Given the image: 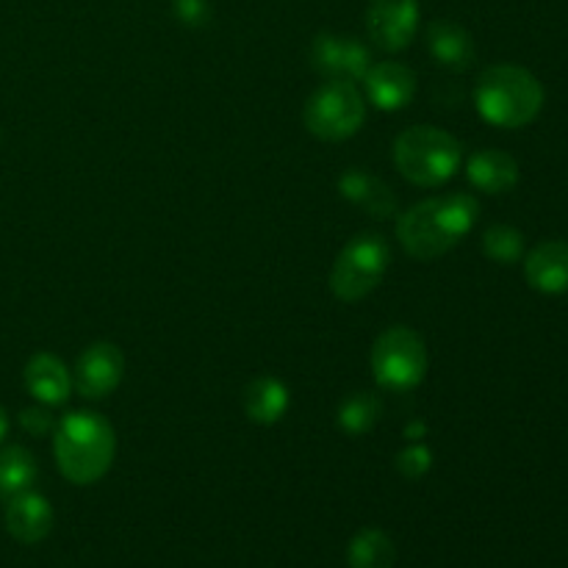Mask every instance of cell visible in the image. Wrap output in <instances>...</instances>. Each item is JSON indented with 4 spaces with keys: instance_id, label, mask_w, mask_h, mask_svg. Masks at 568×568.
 <instances>
[{
    "instance_id": "cell-15",
    "label": "cell",
    "mask_w": 568,
    "mask_h": 568,
    "mask_svg": "<svg viewBox=\"0 0 568 568\" xmlns=\"http://www.w3.org/2000/svg\"><path fill=\"white\" fill-rule=\"evenodd\" d=\"M525 277L541 294H568V242H541L525 258Z\"/></svg>"
},
{
    "instance_id": "cell-3",
    "label": "cell",
    "mask_w": 568,
    "mask_h": 568,
    "mask_svg": "<svg viewBox=\"0 0 568 568\" xmlns=\"http://www.w3.org/2000/svg\"><path fill=\"white\" fill-rule=\"evenodd\" d=\"M475 109L494 128H525L541 114L544 87L525 67H486L475 83Z\"/></svg>"
},
{
    "instance_id": "cell-7",
    "label": "cell",
    "mask_w": 568,
    "mask_h": 568,
    "mask_svg": "<svg viewBox=\"0 0 568 568\" xmlns=\"http://www.w3.org/2000/svg\"><path fill=\"white\" fill-rule=\"evenodd\" d=\"M369 361L377 386L394 394L414 392L416 386H422L427 375L425 338L414 327H386L377 336Z\"/></svg>"
},
{
    "instance_id": "cell-26",
    "label": "cell",
    "mask_w": 568,
    "mask_h": 568,
    "mask_svg": "<svg viewBox=\"0 0 568 568\" xmlns=\"http://www.w3.org/2000/svg\"><path fill=\"white\" fill-rule=\"evenodd\" d=\"M427 433V427L422 425V422H410L408 427H405V438H408V442H422V436H425Z\"/></svg>"
},
{
    "instance_id": "cell-20",
    "label": "cell",
    "mask_w": 568,
    "mask_h": 568,
    "mask_svg": "<svg viewBox=\"0 0 568 568\" xmlns=\"http://www.w3.org/2000/svg\"><path fill=\"white\" fill-rule=\"evenodd\" d=\"M37 471V458L26 447L0 449V497L11 499L22 491H31Z\"/></svg>"
},
{
    "instance_id": "cell-16",
    "label": "cell",
    "mask_w": 568,
    "mask_h": 568,
    "mask_svg": "<svg viewBox=\"0 0 568 568\" xmlns=\"http://www.w3.org/2000/svg\"><path fill=\"white\" fill-rule=\"evenodd\" d=\"M427 50L433 61L447 70L464 72L475 64V39L453 20H433L427 28Z\"/></svg>"
},
{
    "instance_id": "cell-6",
    "label": "cell",
    "mask_w": 568,
    "mask_h": 568,
    "mask_svg": "<svg viewBox=\"0 0 568 568\" xmlns=\"http://www.w3.org/2000/svg\"><path fill=\"white\" fill-rule=\"evenodd\" d=\"M366 120V100L353 81L327 78L308 98L303 122L311 136L322 142H344L355 136Z\"/></svg>"
},
{
    "instance_id": "cell-12",
    "label": "cell",
    "mask_w": 568,
    "mask_h": 568,
    "mask_svg": "<svg viewBox=\"0 0 568 568\" xmlns=\"http://www.w3.org/2000/svg\"><path fill=\"white\" fill-rule=\"evenodd\" d=\"M53 505L37 491H22L6 505V530L20 544H39L53 530Z\"/></svg>"
},
{
    "instance_id": "cell-5",
    "label": "cell",
    "mask_w": 568,
    "mask_h": 568,
    "mask_svg": "<svg viewBox=\"0 0 568 568\" xmlns=\"http://www.w3.org/2000/svg\"><path fill=\"white\" fill-rule=\"evenodd\" d=\"M392 250L381 233H358L344 244L331 270V292L342 303H361L386 277Z\"/></svg>"
},
{
    "instance_id": "cell-14",
    "label": "cell",
    "mask_w": 568,
    "mask_h": 568,
    "mask_svg": "<svg viewBox=\"0 0 568 568\" xmlns=\"http://www.w3.org/2000/svg\"><path fill=\"white\" fill-rule=\"evenodd\" d=\"M338 192H342L344 200L364 209L375 220H392V216H397L399 205L394 192L388 189V183L372 175V172L361 170V166L342 172V178H338Z\"/></svg>"
},
{
    "instance_id": "cell-25",
    "label": "cell",
    "mask_w": 568,
    "mask_h": 568,
    "mask_svg": "<svg viewBox=\"0 0 568 568\" xmlns=\"http://www.w3.org/2000/svg\"><path fill=\"white\" fill-rule=\"evenodd\" d=\"M172 6H175L178 20L186 22V26L200 28V26H205V22H209V14H211L209 0H175Z\"/></svg>"
},
{
    "instance_id": "cell-23",
    "label": "cell",
    "mask_w": 568,
    "mask_h": 568,
    "mask_svg": "<svg viewBox=\"0 0 568 568\" xmlns=\"http://www.w3.org/2000/svg\"><path fill=\"white\" fill-rule=\"evenodd\" d=\"M394 466H397V471L405 477V480H422L433 466L430 447L422 442H410L408 447L394 458Z\"/></svg>"
},
{
    "instance_id": "cell-24",
    "label": "cell",
    "mask_w": 568,
    "mask_h": 568,
    "mask_svg": "<svg viewBox=\"0 0 568 568\" xmlns=\"http://www.w3.org/2000/svg\"><path fill=\"white\" fill-rule=\"evenodd\" d=\"M22 430L31 433V436H48V433L55 430V419L48 408H26L20 414Z\"/></svg>"
},
{
    "instance_id": "cell-2",
    "label": "cell",
    "mask_w": 568,
    "mask_h": 568,
    "mask_svg": "<svg viewBox=\"0 0 568 568\" xmlns=\"http://www.w3.org/2000/svg\"><path fill=\"white\" fill-rule=\"evenodd\" d=\"M53 455L64 480L72 486H94L114 464V427L94 410H72L55 422Z\"/></svg>"
},
{
    "instance_id": "cell-27",
    "label": "cell",
    "mask_w": 568,
    "mask_h": 568,
    "mask_svg": "<svg viewBox=\"0 0 568 568\" xmlns=\"http://www.w3.org/2000/svg\"><path fill=\"white\" fill-rule=\"evenodd\" d=\"M6 436H9V414L0 408V444H3Z\"/></svg>"
},
{
    "instance_id": "cell-11",
    "label": "cell",
    "mask_w": 568,
    "mask_h": 568,
    "mask_svg": "<svg viewBox=\"0 0 568 568\" xmlns=\"http://www.w3.org/2000/svg\"><path fill=\"white\" fill-rule=\"evenodd\" d=\"M366 98L381 111H403L416 98V72L399 61H377L364 75Z\"/></svg>"
},
{
    "instance_id": "cell-13",
    "label": "cell",
    "mask_w": 568,
    "mask_h": 568,
    "mask_svg": "<svg viewBox=\"0 0 568 568\" xmlns=\"http://www.w3.org/2000/svg\"><path fill=\"white\" fill-rule=\"evenodd\" d=\"M26 388L39 405H64L72 394V375L64 366V361L53 353H37L26 364Z\"/></svg>"
},
{
    "instance_id": "cell-10",
    "label": "cell",
    "mask_w": 568,
    "mask_h": 568,
    "mask_svg": "<svg viewBox=\"0 0 568 568\" xmlns=\"http://www.w3.org/2000/svg\"><path fill=\"white\" fill-rule=\"evenodd\" d=\"M311 61L316 72L342 81H364L372 67L369 48L361 39L338 37V33H320L311 44Z\"/></svg>"
},
{
    "instance_id": "cell-21",
    "label": "cell",
    "mask_w": 568,
    "mask_h": 568,
    "mask_svg": "<svg viewBox=\"0 0 568 568\" xmlns=\"http://www.w3.org/2000/svg\"><path fill=\"white\" fill-rule=\"evenodd\" d=\"M381 414L383 405L375 394L355 392L349 397H344L342 405H338V427L347 436H366L369 430H375V425L381 422Z\"/></svg>"
},
{
    "instance_id": "cell-18",
    "label": "cell",
    "mask_w": 568,
    "mask_h": 568,
    "mask_svg": "<svg viewBox=\"0 0 568 568\" xmlns=\"http://www.w3.org/2000/svg\"><path fill=\"white\" fill-rule=\"evenodd\" d=\"M292 405V394L283 381L272 375H258L247 383L244 388V414L253 425L272 427L288 414Z\"/></svg>"
},
{
    "instance_id": "cell-17",
    "label": "cell",
    "mask_w": 568,
    "mask_h": 568,
    "mask_svg": "<svg viewBox=\"0 0 568 568\" xmlns=\"http://www.w3.org/2000/svg\"><path fill=\"white\" fill-rule=\"evenodd\" d=\"M471 186L483 194H508L519 183V164L505 150H477L466 161Z\"/></svg>"
},
{
    "instance_id": "cell-19",
    "label": "cell",
    "mask_w": 568,
    "mask_h": 568,
    "mask_svg": "<svg viewBox=\"0 0 568 568\" xmlns=\"http://www.w3.org/2000/svg\"><path fill=\"white\" fill-rule=\"evenodd\" d=\"M394 564H397V547L381 527H364L349 538V568H394Z\"/></svg>"
},
{
    "instance_id": "cell-8",
    "label": "cell",
    "mask_w": 568,
    "mask_h": 568,
    "mask_svg": "<svg viewBox=\"0 0 568 568\" xmlns=\"http://www.w3.org/2000/svg\"><path fill=\"white\" fill-rule=\"evenodd\" d=\"M125 377V355L116 344L94 342L78 358L75 372H72V386L83 399H105L120 388Z\"/></svg>"
},
{
    "instance_id": "cell-22",
    "label": "cell",
    "mask_w": 568,
    "mask_h": 568,
    "mask_svg": "<svg viewBox=\"0 0 568 568\" xmlns=\"http://www.w3.org/2000/svg\"><path fill=\"white\" fill-rule=\"evenodd\" d=\"M483 253L497 264H516L525 258V236L514 225H491L483 233Z\"/></svg>"
},
{
    "instance_id": "cell-9",
    "label": "cell",
    "mask_w": 568,
    "mask_h": 568,
    "mask_svg": "<svg viewBox=\"0 0 568 568\" xmlns=\"http://www.w3.org/2000/svg\"><path fill=\"white\" fill-rule=\"evenodd\" d=\"M419 28V0H369L366 31L375 48L399 53L408 48Z\"/></svg>"
},
{
    "instance_id": "cell-4",
    "label": "cell",
    "mask_w": 568,
    "mask_h": 568,
    "mask_svg": "<svg viewBox=\"0 0 568 568\" xmlns=\"http://www.w3.org/2000/svg\"><path fill=\"white\" fill-rule=\"evenodd\" d=\"M392 159L405 181L422 189H436L453 181L460 170L464 144L436 125H414L394 139Z\"/></svg>"
},
{
    "instance_id": "cell-1",
    "label": "cell",
    "mask_w": 568,
    "mask_h": 568,
    "mask_svg": "<svg viewBox=\"0 0 568 568\" xmlns=\"http://www.w3.org/2000/svg\"><path fill=\"white\" fill-rule=\"evenodd\" d=\"M480 216V203L466 192L427 197L397 220V239L416 261H436L471 233Z\"/></svg>"
}]
</instances>
